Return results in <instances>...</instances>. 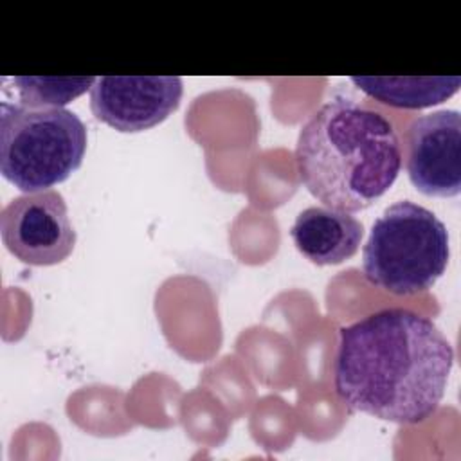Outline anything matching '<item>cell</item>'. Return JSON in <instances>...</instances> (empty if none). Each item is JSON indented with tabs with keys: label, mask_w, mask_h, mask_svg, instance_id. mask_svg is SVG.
Segmentation results:
<instances>
[{
	"label": "cell",
	"mask_w": 461,
	"mask_h": 461,
	"mask_svg": "<svg viewBox=\"0 0 461 461\" xmlns=\"http://www.w3.org/2000/svg\"><path fill=\"white\" fill-rule=\"evenodd\" d=\"M454 349L427 317L385 308L340 328L335 393L355 412L416 425L443 400Z\"/></svg>",
	"instance_id": "obj_1"
},
{
	"label": "cell",
	"mask_w": 461,
	"mask_h": 461,
	"mask_svg": "<svg viewBox=\"0 0 461 461\" xmlns=\"http://www.w3.org/2000/svg\"><path fill=\"white\" fill-rule=\"evenodd\" d=\"M295 164L301 182L319 202L358 212L394 184L402 148L382 113L351 99H331L301 128Z\"/></svg>",
	"instance_id": "obj_2"
},
{
	"label": "cell",
	"mask_w": 461,
	"mask_h": 461,
	"mask_svg": "<svg viewBox=\"0 0 461 461\" xmlns=\"http://www.w3.org/2000/svg\"><path fill=\"white\" fill-rule=\"evenodd\" d=\"M448 258L445 223L423 205L402 200L375 220L362 250V268L373 286L394 295H416L434 286Z\"/></svg>",
	"instance_id": "obj_3"
},
{
	"label": "cell",
	"mask_w": 461,
	"mask_h": 461,
	"mask_svg": "<svg viewBox=\"0 0 461 461\" xmlns=\"http://www.w3.org/2000/svg\"><path fill=\"white\" fill-rule=\"evenodd\" d=\"M86 128L65 108L0 104V171L23 193L65 182L83 162Z\"/></svg>",
	"instance_id": "obj_4"
},
{
	"label": "cell",
	"mask_w": 461,
	"mask_h": 461,
	"mask_svg": "<svg viewBox=\"0 0 461 461\" xmlns=\"http://www.w3.org/2000/svg\"><path fill=\"white\" fill-rule=\"evenodd\" d=\"M5 249L22 263L50 267L65 261L76 245V230L65 198L58 191L13 198L0 214Z\"/></svg>",
	"instance_id": "obj_5"
},
{
	"label": "cell",
	"mask_w": 461,
	"mask_h": 461,
	"mask_svg": "<svg viewBox=\"0 0 461 461\" xmlns=\"http://www.w3.org/2000/svg\"><path fill=\"white\" fill-rule=\"evenodd\" d=\"M182 79L176 76H103L90 88L92 113L122 133L149 130L180 104Z\"/></svg>",
	"instance_id": "obj_6"
},
{
	"label": "cell",
	"mask_w": 461,
	"mask_h": 461,
	"mask_svg": "<svg viewBox=\"0 0 461 461\" xmlns=\"http://www.w3.org/2000/svg\"><path fill=\"white\" fill-rule=\"evenodd\" d=\"M405 167L411 184L427 196L461 193V115L438 110L416 117L405 133Z\"/></svg>",
	"instance_id": "obj_7"
},
{
	"label": "cell",
	"mask_w": 461,
	"mask_h": 461,
	"mask_svg": "<svg viewBox=\"0 0 461 461\" xmlns=\"http://www.w3.org/2000/svg\"><path fill=\"white\" fill-rule=\"evenodd\" d=\"M290 236L306 259L324 267L339 265L355 256L364 227L349 212L331 207H308L297 214Z\"/></svg>",
	"instance_id": "obj_8"
},
{
	"label": "cell",
	"mask_w": 461,
	"mask_h": 461,
	"mask_svg": "<svg viewBox=\"0 0 461 461\" xmlns=\"http://www.w3.org/2000/svg\"><path fill=\"white\" fill-rule=\"evenodd\" d=\"M351 81L375 101L394 108H429L447 101L461 85L459 76L380 77L353 76Z\"/></svg>",
	"instance_id": "obj_9"
},
{
	"label": "cell",
	"mask_w": 461,
	"mask_h": 461,
	"mask_svg": "<svg viewBox=\"0 0 461 461\" xmlns=\"http://www.w3.org/2000/svg\"><path fill=\"white\" fill-rule=\"evenodd\" d=\"M22 106L61 108L92 88L95 77H11Z\"/></svg>",
	"instance_id": "obj_10"
}]
</instances>
